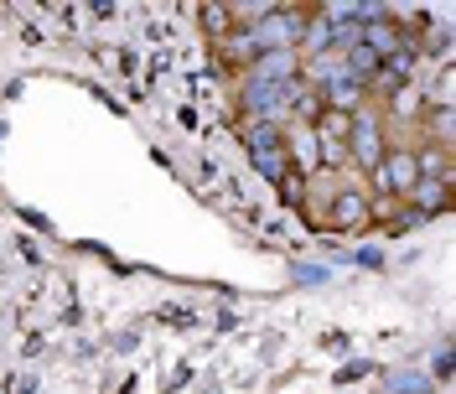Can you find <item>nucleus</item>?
<instances>
[{
	"label": "nucleus",
	"instance_id": "nucleus-1",
	"mask_svg": "<svg viewBox=\"0 0 456 394\" xmlns=\"http://www.w3.org/2000/svg\"><path fill=\"white\" fill-rule=\"evenodd\" d=\"M290 88H296V78L290 84H249L244 88V104H249V114H259V125H270L281 114V104L290 99Z\"/></svg>",
	"mask_w": 456,
	"mask_h": 394
},
{
	"label": "nucleus",
	"instance_id": "nucleus-2",
	"mask_svg": "<svg viewBox=\"0 0 456 394\" xmlns=\"http://www.w3.org/2000/svg\"><path fill=\"white\" fill-rule=\"evenodd\" d=\"M347 130H353V119H347V114H338V110H327L322 114V161H332V167H338L342 156H347Z\"/></svg>",
	"mask_w": 456,
	"mask_h": 394
},
{
	"label": "nucleus",
	"instance_id": "nucleus-3",
	"mask_svg": "<svg viewBox=\"0 0 456 394\" xmlns=\"http://www.w3.org/2000/svg\"><path fill=\"white\" fill-rule=\"evenodd\" d=\"M347 141H353V156H358V167L379 171V161H384V145H379V130H373V119H358V125L347 130Z\"/></svg>",
	"mask_w": 456,
	"mask_h": 394
},
{
	"label": "nucleus",
	"instance_id": "nucleus-4",
	"mask_svg": "<svg viewBox=\"0 0 456 394\" xmlns=\"http://www.w3.org/2000/svg\"><path fill=\"white\" fill-rule=\"evenodd\" d=\"M290 73H296V53H259L249 84H290Z\"/></svg>",
	"mask_w": 456,
	"mask_h": 394
},
{
	"label": "nucleus",
	"instance_id": "nucleus-5",
	"mask_svg": "<svg viewBox=\"0 0 456 394\" xmlns=\"http://www.w3.org/2000/svg\"><path fill=\"white\" fill-rule=\"evenodd\" d=\"M373 176H379L384 187H395V193H410L420 171H415V156H389V161H379V171H373Z\"/></svg>",
	"mask_w": 456,
	"mask_h": 394
},
{
	"label": "nucleus",
	"instance_id": "nucleus-6",
	"mask_svg": "<svg viewBox=\"0 0 456 394\" xmlns=\"http://www.w3.org/2000/svg\"><path fill=\"white\" fill-rule=\"evenodd\" d=\"M363 47H369L373 57H389L399 47L395 42V27H389V21H373V27H363Z\"/></svg>",
	"mask_w": 456,
	"mask_h": 394
},
{
	"label": "nucleus",
	"instance_id": "nucleus-7",
	"mask_svg": "<svg viewBox=\"0 0 456 394\" xmlns=\"http://www.w3.org/2000/svg\"><path fill=\"white\" fill-rule=\"evenodd\" d=\"M363 218H369V202L358 193H342L338 197V224L342 228H363Z\"/></svg>",
	"mask_w": 456,
	"mask_h": 394
},
{
	"label": "nucleus",
	"instance_id": "nucleus-8",
	"mask_svg": "<svg viewBox=\"0 0 456 394\" xmlns=\"http://www.w3.org/2000/svg\"><path fill=\"white\" fill-rule=\"evenodd\" d=\"M430 379L426 373H415V368H399V373H389V394H426Z\"/></svg>",
	"mask_w": 456,
	"mask_h": 394
},
{
	"label": "nucleus",
	"instance_id": "nucleus-9",
	"mask_svg": "<svg viewBox=\"0 0 456 394\" xmlns=\"http://www.w3.org/2000/svg\"><path fill=\"white\" fill-rule=\"evenodd\" d=\"M249 156H255V167L265 171L270 182H285V176H290V167H285V156H281V151H249Z\"/></svg>",
	"mask_w": 456,
	"mask_h": 394
},
{
	"label": "nucleus",
	"instance_id": "nucleus-10",
	"mask_svg": "<svg viewBox=\"0 0 456 394\" xmlns=\"http://www.w3.org/2000/svg\"><path fill=\"white\" fill-rule=\"evenodd\" d=\"M358 78H342V84H327V99H332V110H353L358 104Z\"/></svg>",
	"mask_w": 456,
	"mask_h": 394
},
{
	"label": "nucleus",
	"instance_id": "nucleus-11",
	"mask_svg": "<svg viewBox=\"0 0 456 394\" xmlns=\"http://www.w3.org/2000/svg\"><path fill=\"white\" fill-rule=\"evenodd\" d=\"M244 141H249V151H281V145H285L275 125H255V130H249Z\"/></svg>",
	"mask_w": 456,
	"mask_h": 394
},
{
	"label": "nucleus",
	"instance_id": "nucleus-12",
	"mask_svg": "<svg viewBox=\"0 0 456 394\" xmlns=\"http://www.w3.org/2000/svg\"><path fill=\"white\" fill-rule=\"evenodd\" d=\"M415 202L420 208H441L446 202V182H415Z\"/></svg>",
	"mask_w": 456,
	"mask_h": 394
}]
</instances>
